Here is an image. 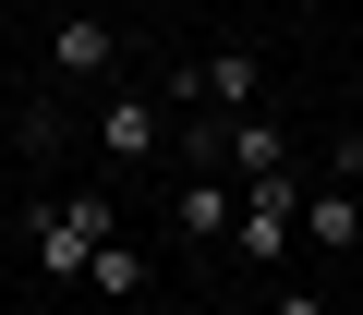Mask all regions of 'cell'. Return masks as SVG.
<instances>
[{
	"label": "cell",
	"mask_w": 363,
	"mask_h": 315,
	"mask_svg": "<svg viewBox=\"0 0 363 315\" xmlns=\"http://www.w3.org/2000/svg\"><path fill=\"white\" fill-rule=\"evenodd\" d=\"M25 243H37V279H85L97 243H109V194H37L25 206Z\"/></svg>",
	"instance_id": "6da1fadb"
},
{
	"label": "cell",
	"mask_w": 363,
	"mask_h": 315,
	"mask_svg": "<svg viewBox=\"0 0 363 315\" xmlns=\"http://www.w3.org/2000/svg\"><path fill=\"white\" fill-rule=\"evenodd\" d=\"M303 243H315V255H351V243H363V133L327 145V182L303 194Z\"/></svg>",
	"instance_id": "7a4b0ae2"
},
{
	"label": "cell",
	"mask_w": 363,
	"mask_h": 315,
	"mask_svg": "<svg viewBox=\"0 0 363 315\" xmlns=\"http://www.w3.org/2000/svg\"><path fill=\"white\" fill-rule=\"evenodd\" d=\"M169 85H121V97H97V158H109V170H145V158L169 145Z\"/></svg>",
	"instance_id": "3957f363"
},
{
	"label": "cell",
	"mask_w": 363,
	"mask_h": 315,
	"mask_svg": "<svg viewBox=\"0 0 363 315\" xmlns=\"http://www.w3.org/2000/svg\"><path fill=\"white\" fill-rule=\"evenodd\" d=\"M169 109H206V121L267 109V61H255V49H206L194 73H169Z\"/></svg>",
	"instance_id": "277c9868"
},
{
	"label": "cell",
	"mask_w": 363,
	"mask_h": 315,
	"mask_svg": "<svg viewBox=\"0 0 363 315\" xmlns=\"http://www.w3.org/2000/svg\"><path fill=\"white\" fill-rule=\"evenodd\" d=\"M242 206H230V255L242 267H267V255H291V170H267V182H230Z\"/></svg>",
	"instance_id": "5b68a950"
},
{
	"label": "cell",
	"mask_w": 363,
	"mask_h": 315,
	"mask_svg": "<svg viewBox=\"0 0 363 315\" xmlns=\"http://www.w3.org/2000/svg\"><path fill=\"white\" fill-rule=\"evenodd\" d=\"M49 73H61V85H109V73H121V37H109L97 13H61V37H49Z\"/></svg>",
	"instance_id": "8992f818"
},
{
	"label": "cell",
	"mask_w": 363,
	"mask_h": 315,
	"mask_svg": "<svg viewBox=\"0 0 363 315\" xmlns=\"http://www.w3.org/2000/svg\"><path fill=\"white\" fill-rule=\"evenodd\" d=\"M230 206H242V194H230L218 170H194V182H182V243H194V255H206V243H230Z\"/></svg>",
	"instance_id": "52a82bcc"
},
{
	"label": "cell",
	"mask_w": 363,
	"mask_h": 315,
	"mask_svg": "<svg viewBox=\"0 0 363 315\" xmlns=\"http://www.w3.org/2000/svg\"><path fill=\"white\" fill-rule=\"evenodd\" d=\"M85 279H97V291H109V303H145V279H157V267H145V255H133V243H121V231H109V243H97V267H85Z\"/></svg>",
	"instance_id": "ba28073f"
},
{
	"label": "cell",
	"mask_w": 363,
	"mask_h": 315,
	"mask_svg": "<svg viewBox=\"0 0 363 315\" xmlns=\"http://www.w3.org/2000/svg\"><path fill=\"white\" fill-rule=\"evenodd\" d=\"M279 315H327V303H315V291H279Z\"/></svg>",
	"instance_id": "9c48e42d"
}]
</instances>
